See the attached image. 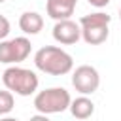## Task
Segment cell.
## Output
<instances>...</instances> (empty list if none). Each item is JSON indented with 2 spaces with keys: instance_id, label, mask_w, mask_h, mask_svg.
Segmentation results:
<instances>
[{
  "instance_id": "9c48e42d",
  "label": "cell",
  "mask_w": 121,
  "mask_h": 121,
  "mask_svg": "<svg viewBox=\"0 0 121 121\" xmlns=\"http://www.w3.org/2000/svg\"><path fill=\"white\" fill-rule=\"evenodd\" d=\"M68 110L76 119H89L95 113V102L87 95H81V96H78V98H74L70 102Z\"/></svg>"
},
{
  "instance_id": "277c9868",
  "label": "cell",
  "mask_w": 121,
  "mask_h": 121,
  "mask_svg": "<svg viewBox=\"0 0 121 121\" xmlns=\"http://www.w3.org/2000/svg\"><path fill=\"white\" fill-rule=\"evenodd\" d=\"M70 102H72V96L64 87H49L34 95V108L38 110V113H43V115L62 113L68 110Z\"/></svg>"
},
{
  "instance_id": "7a4b0ae2",
  "label": "cell",
  "mask_w": 121,
  "mask_h": 121,
  "mask_svg": "<svg viewBox=\"0 0 121 121\" xmlns=\"http://www.w3.org/2000/svg\"><path fill=\"white\" fill-rule=\"evenodd\" d=\"M2 81H4V87L19 96H30L38 91V85H40V79L36 76V72L28 70V68H23V66H9L4 70L2 74Z\"/></svg>"
},
{
  "instance_id": "e0dca14e",
  "label": "cell",
  "mask_w": 121,
  "mask_h": 121,
  "mask_svg": "<svg viewBox=\"0 0 121 121\" xmlns=\"http://www.w3.org/2000/svg\"><path fill=\"white\" fill-rule=\"evenodd\" d=\"M4 2H6V0H0V4H4Z\"/></svg>"
},
{
  "instance_id": "30bf717a",
  "label": "cell",
  "mask_w": 121,
  "mask_h": 121,
  "mask_svg": "<svg viewBox=\"0 0 121 121\" xmlns=\"http://www.w3.org/2000/svg\"><path fill=\"white\" fill-rule=\"evenodd\" d=\"M19 28L25 32V34H38L42 28H43V17L38 13V11H25L21 17H19Z\"/></svg>"
},
{
  "instance_id": "8992f818",
  "label": "cell",
  "mask_w": 121,
  "mask_h": 121,
  "mask_svg": "<svg viewBox=\"0 0 121 121\" xmlns=\"http://www.w3.org/2000/svg\"><path fill=\"white\" fill-rule=\"evenodd\" d=\"M72 85L79 95H93L100 85V74L91 64H81L72 72Z\"/></svg>"
},
{
  "instance_id": "4fadbf2b",
  "label": "cell",
  "mask_w": 121,
  "mask_h": 121,
  "mask_svg": "<svg viewBox=\"0 0 121 121\" xmlns=\"http://www.w3.org/2000/svg\"><path fill=\"white\" fill-rule=\"evenodd\" d=\"M91 6H95V8H106L108 4H110V0H87Z\"/></svg>"
},
{
  "instance_id": "5b68a950",
  "label": "cell",
  "mask_w": 121,
  "mask_h": 121,
  "mask_svg": "<svg viewBox=\"0 0 121 121\" xmlns=\"http://www.w3.org/2000/svg\"><path fill=\"white\" fill-rule=\"evenodd\" d=\"M30 51H32V43L26 36L0 40V62L4 64H19L26 60Z\"/></svg>"
},
{
  "instance_id": "7c38bea8",
  "label": "cell",
  "mask_w": 121,
  "mask_h": 121,
  "mask_svg": "<svg viewBox=\"0 0 121 121\" xmlns=\"http://www.w3.org/2000/svg\"><path fill=\"white\" fill-rule=\"evenodd\" d=\"M9 30H11V25H9L8 17L6 15H0V40H6L8 34H9Z\"/></svg>"
},
{
  "instance_id": "3957f363",
  "label": "cell",
  "mask_w": 121,
  "mask_h": 121,
  "mask_svg": "<svg viewBox=\"0 0 121 121\" xmlns=\"http://www.w3.org/2000/svg\"><path fill=\"white\" fill-rule=\"evenodd\" d=\"M110 21L112 17L104 11H95L89 15H83L79 19V28H81V40L89 45H100L108 40L110 36Z\"/></svg>"
},
{
  "instance_id": "52a82bcc",
  "label": "cell",
  "mask_w": 121,
  "mask_h": 121,
  "mask_svg": "<svg viewBox=\"0 0 121 121\" xmlns=\"http://www.w3.org/2000/svg\"><path fill=\"white\" fill-rule=\"evenodd\" d=\"M53 40L60 45H74L81 40V28L79 23L72 19H62L55 21L53 25Z\"/></svg>"
},
{
  "instance_id": "8fae6325",
  "label": "cell",
  "mask_w": 121,
  "mask_h": 121,
  "mask_svg": "<svg viewBox=\"0 0 121 121\" xmlns=\"http://www.w3.org/2000/svg\"><path fill=\"white\" fill-rule=\"evenodd\" d=\"M15 106V98H13V93L4 89L0 91V115H8Z\"/></svg>"
},
{
  "instance_id": "ba28073f",
  "label": "cell",
  "mask_w": 121,
  "mask_h": 121,
  "mask_svg": "<svg viewBox=\"0 0 121 121\" xmlns=\"http://www.w3.org/2000/svg\"><path fill=\"white\" fill-rule=\"evenodd\" d=\"M76 6H78V0H47L45 11L51 19L62 21V19H70L74 15Z\"/></svg>"
},
{
  "instance_id": "5bb4252c",
  "label": "cell",
  "mask_w": 121,
  "mask_h": 121,
  "mask_svg": "<svg viewBox=\"0 0 121 121\" xmlns=\"http://www.w3.org/2000/svg\"><path fill=\"white\" fill-rule=\"evenodd\" d=\"M28 121H51L47 115H43V113H36V115H32Z\"/></svg>"
},
{
  "instance_id": "9a60e30c",
  "label": "cell",
  "mask_w": 121,
  "mask_h": 121,
  "mask_svg": "<svg viewBox=\"0 0 121 121\" xmlns=\"http://www.w3.org/2000/svg\"><path fill=\"white\" fill-rule=\"evenodd\" d=\"M0 121H19V119H17V117H2Z\"/></svg>"
},
{
  "instance_id": "2e32d148",
  "label": "cell",
  "mask_w": 121,
  "mask_h": 121,
  "mask_svg": "<svg viewBox=\"0 0 121 121\" xmlns=\"http://www.w3.org/2000/svg\"><path fill=\"white\" fill-rule=\"evenodd\" d=\"M119 19H121V8H119Z\"/></svg>"
},
{
  "instance_id": "6da1fadb",
  "label": "cell",
  "mask_w": 121,
  "mask_h": 121,
  "mask_svg": "<svg viewBox=\"0 0 121 121\" xmlns=\"http://www.w3.org/2000/svg\"><path fill=\"white\" fill-rule=\"evenodd\" d=\"M34 66L49 76H66L74 70V59L57 45H43L34 53Z\"/></svg>"
}]
</instances>
